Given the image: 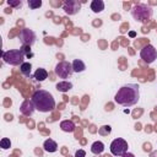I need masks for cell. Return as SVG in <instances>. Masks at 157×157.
Instances as JSON below:
<instances>
[{
	"label": "cell",
	"instance_id": "obj_11",
	"mask_svg": "<svg viewBox=\"0 0 157 157\" xmlns=\"http://www.w3.org/2000/svg\"><path fill=\"white\" fill-rule=\"evenodd\" d=\"M71 65H72L74 72H82V71H85V69H86L85 63H83L82 60H80V59H75Z\"/></svg>",
	"mask_w": 157,
	"mask_h": 157
},
{
	"label": "cell",
	"instance_id": "obj_19",
	"mask_svg": "<svg viewBox=\"0 0 157 157\" xmlns=\"http://www.w3.org/2000/svg\"><path fill=\"white\" fill-rule=\"evenodd\" d=\"M0 147H1L2 150L10 148V147H11V141H10V139H6V137L1 139V141H0Z\"/></svg>",
	"mask_w": 157,
	"mask_h": 157
},
{
	"label": "cell",
	"instance_id": "obj_2",
	"mask_svg": "<svg viewBox=\"0 0 157 157\" xmlns=\"http://www.w3.org/2000/svg\"><path fill=\"white\" fill-rule=\"evenodd\" d=\"M32 103L37 110L43 112V113L52 112L55 108V101H54L52 93L45 90L36 91L32 96Z\"/></svg>",
	"mask_w": 157,
	"mask_h": 157
},
{
	"label": "cell",
	"instance_id": "obj_7",
	"mask_svg": "<svg viewBox=\"0 0 157 157\" xmlns=\"http://www.w3.org/2000/svg\"><path fill=\"white\" fill-rule=\"evenodd\" d=\"M72 72H74L72 65L70 63H67V61H60L55 66V74L60 78H67V77L71 76Z\"/></svg>",
	"mask_w": 157,
	"mask_h": 157
},
{
	"label": "cell",
	"instance_id": "obj_5",
	"mask_svg": "<svg viewBox=\"0 0 157 157\" xmlns=\"http://www.w3.org/2000/svg\"><path fill=\"white\" fill-rule=\"evenodd\" d=\"M110 152L114 156H123L128 152V142L121 137L114 139L110 144Z\"/></svg>",
	"mask_w": 157,
	"mask_h": 157
},
{
	"label": "cell",
	"instance_id": "obj_10",
	"mask_svg": "<svg viewBox=\"0 0 157 157\" xmlns=\"http://www.w3.org/2000/svg\"><path fill=\"white\" fill-rule=\"evenodd\" d=\"M34 109H36V108H34L32 101H31V102H29V101H25V103H23L22 107H21V113L25 114V115H31Z\"/></svg>",
	"mask_w": 157,
	"mask_h": 157
},
{
	"label": "cell",
	"instance_id": "obj_26",
	"mask_svg": "<svg viewBox=\"0 0 157 157\" xmlns=\"http://www.w3.org/2000/svg\"><path fill=\"white\" fill-rule=\"evenodd\" d=\"M121 157H135V156H134L132 153H129V152H126V153H124Z\"/></svg>",
	"mask_w": 157,
	"mask_h": 157
},
{
	"label": "cell",
	"instance_id": "obj_17",
	"mask_svg": "<svg viewBox=\"0 0 157 157\" xmlns=\"http://www.w3.org/2000/svg\"><path fill=\"white\" fill-rule=\"evenodd\" d=\"M60 128H61L63 131H66V132H69V131H74V130H75V125H74V123H72V121H69V120H64V121H61Z\"/></svg>",
	"mask_w": 157,
	"mask_h": 157
},
{
	"label": "cell",
	"instance_id": "obj_16",
	"mask_svg": "<svg viewBox=\"0 0 157 157\" xmlns=\"http://www.w3.org/2000/svg\"><path fill=\"white\" fill-rule=\"evenodd\" d=\"M103 150H104V145H103V142H101V141H96V142H93L92 146H91V151H92V153H94V155H101V153L103 152Z\"/></svg>",
	"mask_w": 157,
	"mask_h": 157
},
{
	"label": "cell",
	"instance_id": "obj_21",
	"mask_svg": "<svg viewBox=\"0 0 157 157\" xmlns=\"http://www.w3.org/2000/svg\"><path fill=\"white\" fill-rule=\"evenodd\" d=\"M110 131H112V129H110V126H109V125H103V126L98 130V132H99L101 135H103V136H105V135L110 134Z\"/></svg>",
	"mask_w": 157,
	"mask_h": 157
},
{
	"label": "cell",
	"instance_id": "obj_20",
	"mask_svg": "<svg viewBox=\"0 0 157 157\" xmlns=\"http://www.w3.org/2000/svg\"><path fill=\"white\" fill-rule=\"evenodd\" d=\"M28 6L31 9H39L42 6V1L40 0H28Z\"/></svg>",
	"mask_w": 157,
	"mask_h": 157
},
{
	"label": "cell",
	"instance_id": "obj_13",
	"mask_svg": "<svg viewBox=\"0 0 157 157\" xmlns=\"http://www.w3.org/2000/svg\"><path fill=\"white\" fill-rule=\"evenodd\" d=\"M47 77H48V71H47L45 69L39 67V69L36 70V72H34V78H36L37 81L42 82V81H44Z\"/></svg>",
	"mask_w": 157,
	"mask_h": 157
},
{
	"label": "cell",
	"instance_id": "obj_24",
	"mask_svg": "<svg viewBox=\"0 0 157 157\" xmlns=\"http://www.w3.org/2000/svg\"><path fill=\"white\" fill-rule=\"evenodd\" d=\"M86 156V152L83 151V150H78V151H76V153H75V157H85Z\"/></svg>",
	"mask_w": 157,
	"mask_h": 157
},
{
	"label": "cell",
	"instance_id": "obj_4",
	"mask_svg": "<svg viewBox=\"0 0 157 157\" xmlns=\"http://www.w3.org/2000/svg\"><path fill=\"white\" fill-rule=\"evenodd\" d=\"M2 59L5 63L10 64V65H22L25 61V54L22 53L21 49H12V50H7V52H2Z\"/></svg>",
	"mask_w": 157,
	"mask_h": 157
},
{
	"label": "cell",
	"instance_id": "obj_27",
	"mask_svg": "<svg viewBox=\"0 0 157 157\" xmlns=\"http://www.w3.org/2000/svg\"><path fill=\"white\" fill-rule=\"evenodd\" d=\"M5 105H11V101L6 99V102H5Z\"/></svg>",
	"mask_w": 157,
	"mask_h": 157
},
{
	"label": "cell",
	"instance_id": "obj_14",
	"mask_svg": "<svg viewBox=\"0 0 157 157\" xmlns=\"http://www.w3.org/2000/svg\"><path fill=\"white\" fill-rule=\"evenodd\" d=\"M91 10L93 12H101L104 10V2L102 0H93L91 2Z\"/></svg>",
	"mask_w": 157,
	"mask_h": 157
},
{
	"label": "cell",
	"instance_id": "obj_8",
	"mask_svg": "<svg viewBox=\"0 0 157 157\" xmlns=\"http://www.w3.org/2000/svg\"><path fill=\"white\" fill-rule=\"evenodd\" d=\"M20 39L22 42V44H26V45H32L34 42H36V34L32 29H28V28H23L20 33Z\"/></svg>",
	"mask_w": 157,
	"mask_h": 157
},
{
	"label": "cell",
	"instance_id": "obj_9",
	"mask_svg": "<svg viewBox=\"0 0 157 157\" xmlns=\"http://www.w3.org/2000/svg\"><path fill=\"white\" fill-rule=\"evenodd\" d=\"M63 7H64V11L67 15H75L80 11V2L76 1V0H69V1L64 2Z\"/></svg>",
	"mask_w": 157,
	"mask_h": 157
},
{
	"label": "cell",
	"instance_id": "obj_15",
	"mask_svg": "<svg viewBox=\"0 0 157 157\" xmlns=\"http://www.w3.org/2000/svg\"><path fill=\"white\" fill-rule=\"evenodd\" d=\"M55 87L60 92H67L69 90L72 88V83L71 82H67V81H61V82H58Z\"/></svg>",
	"mask_w": 157,
	"mask_h": 157
},
{
	"label": "cell",
	"instance_id": "obj_12",
	"mask_svg": "<svg viewBox=\"0 0 157 157\" xmlns=\"http://www.w3.org/2000/svg\"><path fill=\"white\" fill-rule=\"evenodd\" d=\"M43 147H44V150L48 151V152H55V151L58 150V145H56V142H55L54 140H52V139L45 140Z\"/></svg>",
	"mask_w": 157,
	"mask_h": 157
},
{
	"label": "cell",
	"instance_id": "obj_29",
	"mask_svg": "<svg viewBox=\"0 0 157 157\" xmlns=\"http://www.w3.org/2000/svg\"><path fill=\"white\" fill-rule=\"evenodd\" d=\"M12 119V115H6V120H11Z\"/></svg>",
	"mask_w": 157,
	"mask_h": 157
},
{
	"label": "cell",
	"instance_id": "obj_18",
	"mask_svg": "<svg viewBox=\"0 0 157 157\" xmlns=\"http://www.w3.org/2000/svg\"><path fill=\"white\" fill-rule=\"evenodd\" d=\"M31 69H32V65H31L29 63H23V64L20 66L21 72H22L26 77H29V76H31Z\"/></svg>",
	"mask_w": 157,
	"mask_h": 157
},
{
	"label": "cell",
	"instance_id": "obj_23",
	"mask_svg": "<svg viewBox=\"0 0 157 157\" xmlns=\"http://www.w3.org/2000/svg\"><path fill=\"white\" fill-rule=\"evenodd\" d=\"M7 4L10 6H21L22 5V1L21 0H18V1H7Z\"/></svg>",
	"mask_w": 157,
	"mask_h": 157
},
{
	"label": "cell",
	"instance_id": "obj_3",
	"mask_svg": "<svg viewBox=\"0 0 157 157\" xmlns=\"http://www.w3.org/2000/svg\"><path fill=\"white\" fill-rule=\"evenodd\" d=\"M132 16L136 21L146 23L150 21V18L152 16V9L145 4H139L132 9Z\"/></svg>",
	"mask_w": 157,
	"mask_h": 157
},
{
	"label": "cell",
	"instance_id": "obj_28",
	"mask_svg": "<svg viewBox=\"0 0 157 157\" xmlns=\"http://www.w3.org/2000/svg\"><path fill=\"white\" fill-rule=\"evenodd\" d=\"M151 157H157V151L156 152H152L151 153Z\"/></svg>",
	"mask_w": 157,
	"mask_h": 157
},
{
	"label": "cell",
	"instance_id": "obj_25",
	"mask_svg": "<svg viewBox=\"0 0 157 157\" xmlns=\"http://www.w3.org/2000/svg\"><path fill=\"white\" fill-rule=\"evenodd\" d=\"M144 150H145V151H150V150H151V144H148V142L144 144Z\"/></svg>",
	"mask_w": 157,
	"mask_h": 157
},
{
	"label": "cell",
	"instance_id": "obj_6",
	"mask_svg": "<svg viewBox=\"0 0 157 157\" xmlns=\"http://www.w3.org/2000/svg\"><path fill=\"white\" fill-rule=\"evenodd\" d=\"M140 56H141V59H142L144 61H146L147 64L153 63L155 59L157 58V50H156V48H155L153 45L146 44V45L142 47V49H141V52H140Z\"/></svg>",
	"mask_w": 157,
	"mask_h": 157
},
{
	"label": "cell",
	"instance_id": "obj_22",
	"mask_svg": "<svg viewBox=\"0 0 157 157\" xmlns=\"http://www.w3.org/2000/svg\"><path fill=\"white\" fill-rule=\"evenodd\" d=\"M29 47H31V45H26V44H22V47H21L22 53H23L25 55H27V56L31 55V53H29V52H31V48H29Z\"/></svg>",
	"mask_w": 157,
	"mask_h": 157
},
{
	"label": "cell",
	"instance_id": "obj_30",
	"mask_svg": "<svg viewBox=\"0 0 157 157\" xmlns=\"http://www.w3.org/2000/svg\"><path fill=\"white\" fill-rule=\"evenodd\" d=\"M130 37H135V32H130Z\"/></svg>",
	"mask_w": 157,
	"mask_h": 157
},
{
	"label": "cell",
	"instance_id": "obj_1",
	"mask_svg": "<svg viewBox=\"0 0 157 157\" xmlns=\"http://www.w3.org/2000/svg\"><path fill=\"white\" fill-rule=\"evenodd\" d=\"M140 98V92H139V86L136 83H128L121 86L114 99L118 104L124 105V107H131L139 102Z\"/></svg>",
	"mask_w": 157,
	"mask_h": 157
}]
</instances>
